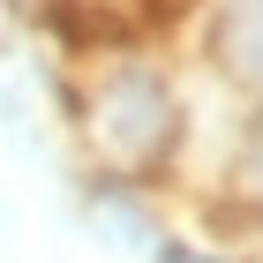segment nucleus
Returning a JSON list of instances; mask_svg holds the SVG:
<instances>
[{
  "label": "nucleus",
  "instance_id": "nucleus-1",
  "mask_svg": "<svg viewBox=\"0 0 263 263\" xmlns=\"http://www.w3.org/2000/svg\"><path fill=\"white\" fill-rule=\"evenodd\" d=\"M53 121L68 173L165 188L188 143V61L173 53V30H143V23L68 30V83Z\"/></svg>",
  "mask_w": 263,
  "mask_h": 263
},
{
  "label": "nucleus",
  "instance_id": "nucleus-2",
  "mask_svg": "<svg viewBox=\"0 0 263 263\" xmlns=\"http://www.w3.org/2000/svg\"><path fill=\"white\" fill-rule=\"evenodd\" d=\"M61 211L83 241H98L121 263H158L173 248V211L158 181H98V173H61Z\"/></svg>",
  "mask_w": 263,
  "mask_h": 263
},
{
  "label": "nucleus",
  "instance_id": "nucleus-3",
  "mask_svg": "<svg viewBox=\"0 0 263 263\" xmlns=\"http://www.w3.org/2000/svg\"><path fill=\"white\" fill-rule=\"evenodd\" d=\"M181 23L196 45V76L241 105H263V0H188Z\"/></svg>",
  "mask_w": 263,
  "mask_h": 263
},
{
  "label": "nucleus",
  "instance_id": "nucleus-4",
  "mask_svg": "<svg viewBox=\"0 0 263 263\" xmlns=\"http://www.w3.org/2000/svg\"><path fill=\"white\" fill-rule=\"evenodd\" d=\"M211 211H226L233 241H263V105H241V121L226 136L218 181H211Z\"/></svg>",
  "mask_w": 263,
  "mask_h": 263
}]
</instances>
